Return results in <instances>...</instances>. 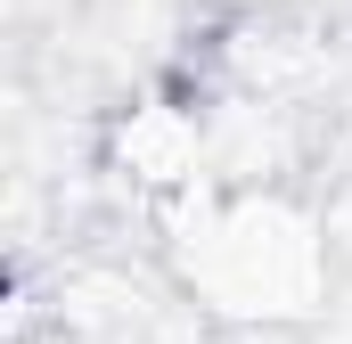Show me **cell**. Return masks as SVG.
Returning a JSON list of instances; mask_svg holds the SVG:
<instances>
[{"mask_svg":"<svg viewBox=\"0 0 352 344\" xmlns=\"http://www.w3.org/2000/svg\"><path fill=\"white\" fill-rule=\"evenodd\" d=\"M197 279L221 295V312H254V320H295L320 295V238L295 205L278 197H230L221 213H205V255Z\"/></svg>","mask_w":352,"mask_h":344,"instance_id":"obj_1","label":"cell"},{"mask_svg":"<svg viewBox=\"0 0 352 344\" xmlns=\"http://www.w3.org/2000/svg\"><path fill=\"white\" fill-rule=\"evenodd\" d=\"M107 156L140 189H164V197L197 189V172H205V107L197 98H140L131 115H115Z\"/></svg>","mask_w":352,"mask_h":344,"instance_id":"obj_2","label":"cell"}]
</instances>
